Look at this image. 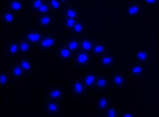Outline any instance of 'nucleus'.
<instances>
[{"label":"nucleus","instance_id":"obj_1","mask_svg":"<svg viewBox=\"0 0 159 117\" xmlns=\"http://www.w3.org/2000/svg\"><path fill=\"white\" fill-rule=\"evenodd\" d=\"M70 92L72 95L75 97H83L85 96L86 93V86L81 80V79H75L73 82L71 83Z\"/></svg>","mask_w":159,"mask_h":117},{"label":"nucleus","instance_id":"obj_2","mask_svg":"<svg viewBox=\"0 0 159 117\" xmlns=\"http://www.w3.org/2000/svg\"><path fill=\"white\" fill-rule=\"evenodd\" d=\"M113 86L121 91H125L128 86V80L126 76L122 73L115 72L113 74L111 79Z\"/></svg>","mask_w":159,"mask_h":117},{"label":"nucleus","instance_id":"obj_3","mask_svg":"<svg viewBox=\"0 0 159 117\" xmlns=\"http://www.w3.org/2000/svg\"><path fill=\"white\" fill-rule=\"evenodd\" d=\"M75 65L80 69H85L90 66L92 63L90 55L85 52H79L75 57Z\"/></svg>","mask_w":159,"mask_h":117},{"label":"nucleus","instance_id":"obj_4","mask_svg":"<svg viewBox=\"0 0 159 117\" xmlns=\"http://www.w3.org/2000/svg\"><path fill=\"white\" fill-rule=\"evenodd\" d=\"M57 38L53 35H47L43 36L39 41L38 47L42 50H48L52 48H55L57 46Z\"/></svg>","mask_w":159,"mask_h":117},{"label":"nucleus","instance_id":"obj_5","mask_svg":"<svg viewBox=\"0 0 159 117\" xmlns=\"http://www.w3.org/2000/svg\"><path fill=\"white\" fill-rule=\"evenodd\" d=\"M135 57H136L137 62L146 65L150 62L152 59V54L149 49L143 48L135 51Z\"/></svg>","mask_w":159,"mask_h":117},{"label":"nucleus","instance_id":"obj_6","mask_svg":"<svg viewBox=\"0 0 159 117\" xmlns=\"http://www.w3.org/2000/svg\"><path fill=\"white\" fill-rule=\"evenodd\" d=\"M56 60L60 63H65L70 60L71 56V52L67 48L65 44H62L57 48L56 52Z\"/></svg>","mask_w":159,"mask_h":117},{"label":"nucleus","instance_id":"obj_7","mask_svg":"<svg viewBox=\"0 0 159 117\" xmlns=\"http://www.w3.org/2000/svg\"><path fill=\"white\" fill-rule=\"evenodd\" d=\"M7 74L11 77V80H19L23 76L24 71L20 67L19 64H17L16 63L11 62L7 66Z\"/></svg>","mask_w":159,"mask_h":117},{"label":"nucleus","instance_id":"obj_8","mask_svg":"<svg viewBox=\"0 0 159 117\" xmlns=\"http://www.w3.org/2000/svg\"><path fill=\"white\" fill-rule=\"evenodd\" d=\"M144 7L140 2H132L127 6L126 14L129 16L138 17L143 14Z\"/></svg>","mask_w":159,"mask_h":117},{"label":"nucleus","instance_id":"obj_9","mask_svg":"<svg viewBox=\"0 0 159 117\" xmlns=\"http://www.w3.org/2000/svg\"><path fill=\"white\" fill-rule=\"evenodd\" d=\"M95 90L99 92H105L110 90V80L105 75L99 76L94 84Z\"/></svg>","mask_w":159,"mask_h":117},{"label":"nucleus","instance_id":"obj_10","mask_svg":"<svg viewBox=\"0 0 159 117\" xmlns=\"http://www.w3.org/2000/svg\"><path fill=\"white\" fill-rule=\"evenodd\" d=\"M130 71L133 77H134L135 78H141L148 74V69L146 65L138 63L131 67Z\"/></svg>","mask_w":159,"mask_h":117},{"label":"nucleus","instance_id":"obj_11","mask_svg":"<svg viewBox=\"0 0 159 117\" xmlns=\"http://www.w3.org/2000/svg\"><path fill=\"white\" fill-rule=\"evenodd\" d=\"M107 50H108V45L104 41H94L91 52L95 56L99 57L105 55Z\"/></svg>","mask_w":159,"mask_h":117},{"label":"nucleus","instance_id":"obj_12","mask_svg":"<svg viewBox=\"0 0 159 117\" xmlns=\"http://www.w3.org/2000/svg\"><path fill=\"white\" fill-rule=\"evenodd\" d=\"M63 11H64V17L69 18V19H74L78 20V19H80L81 16L80 11L75 5H67L63 7Z\"/></svg>","mask_w":159,"mask_h":117},{"label":"nucleus","instance_id":"obj_13","mask_svg":"<svg viewBox=\"0 0 159 117\" xmlns=\"http://www.w3.org/2000/svg\"><path fill=\"white\" fill-rule=\"evenodd\" d=\"M64 97V92L61 88L53 87L49 89L47 92V98L50 101H59L62 100Z\"/></svg>","mask_w":159,"mask_h":117},{"label":"nucleus","instance_id":"obj_14","mask_svg":"<svg viewBox=\"0 0 159 117\" xmlns=\"http://www.w3.org/2000/svg\"><path fill=\"white\" fill-rule=\"evenodd\" d=\"M64 44L71 52H78L80 49V40L77 37H69Z\"/></svg>","mask_w":159,"mask_h":117},{"label":"nucleus","instance_id":"obj_15","mask_svg":"<svg viewBox=\"0 0 159 117\" xmlns=\"http://www.w3.org/2000/svg\"><path fill=\"white\" fill-rule=\"evenodd\" d=\"M44 111L46 114L50 116H56L61 112V106L55 101H50L46 104L44 107Z\"/></svg>","mask_w":159,"mask_h":117},{"label":"nucleus","instance_id":"obj_16","mask_svg":"<svg viewBox=\"0 0 159 117\" xmlns=\"http://www.w3.org/2000/svg\"><path fill=\"white\" fill-rule=\"evenodd\" d=\"M98 77V74L95 72H85L83 75L81 80L83 81L85 86L91 88V87L94 86Z\"/></svg>","mask_w":159,"mask_h":117},{"label":"nucleus","instance_id":"obj_17","mask_svg":"<svg viewBox=\"0 0 159 117\" xmlns=\"http://www.w3.org/2000/svg\"><path fill=\"white\" fill-rule=\"evenodd\" d=\"M116 63V57L114 55L111 54H108V53H105V55H103L102 56H101L100 59V63L101 66L104 68H111V66H113Z\"/></svg>","mask_w":159,"mask_h":117},{"label":"nucleus","instance_id":"obj_18","mask_svg":"<svg viewBox=\"0 0 159 117\" xmlns=\"http://www.w3.org/2000/svg\"><path fill=\"white\" fill-rule=\"evenodd\" d=\"M111 101L107 97L102 96L97 99L96 100V108L99 110L105 112L110 108Z\"/></svg>","mask_w":159,"mask_h":117},{"label":"nucleus","instance_id":"obj_19","mask_svg":"<svg viewBox=\"0 0 159 117\" xmlns=\"http://www.w3.org/2000/svg\"><path fill=\"white\" fill-rule=\"evenodd\" d=\"M43 36H44V35H43L41 32L37 30H30L27 32V33H26L25 34V38L27 41H29V42L30 43H39Z\"/></svg>","mask_w":159,"mask_h":117},{"label":"nucleus","instance_id":"obj_20","mask_svg":"<svg viewBox=\"0 0 159 117\" xmlns=\"http://www.w3.org/2000/svg\"><path fill=\"white\" fill-rule=\"evenodd\" d=\"M5 54L8 56H14L19 52V43L14 41H11L4 46Z\"/></svg>","mask_w":159,"mask_h":117},{"label":"nucleus","instance_id":"obj_21","mask_svg":"<svg viewBox=\"0 0 159 117\" xmlns=\"http://www.w3.org/2000/svg\"><path fill=\"white\" fill-rule=\"evenodd\" d=\"M85 29H86V25L83 21L78 20L71 29V32L77 37L82 36L85 33Z\"/></svg>","mask_w":159,"mask_h":117},{"label":"nucleus","instance_id":"obj_22","mask_svg":"<svg viewBox=\"0 0 159 117\" xmlns=\"http://www.w3.org/2000/svg\"><path fill=\"white\" fill-rule=\"evenodd\" d=\"M80 49L83 52H91L94 41L87 36H83L80 38Z\"/></svg>","mask_w":159,"mask_h":117},{"label":"nucleus","instance_id":"obj_23","mask_svg":"<svg viewBox=\"0 0 159 117\" xmlns=\"http://www.w3.org/2000/svg\"><path fill=\"white\" fill-rule=\"evenodd\" d=\"M14 13L11 11L4 12L2 16V22L5 26L11 25L14 21Z\"/></svg>","mask_w":159,"mask_h":117},{"label":"nucleus","instance_id":"obj_24","mask_svg":"<svg viewBox=\"0 0 159 117\" xmlns=\"http://www.w3.org/2000/svg\"><path fill=\"white\" fill-rule=\"evenodd\" d=\"M53 19L50 15H43L39 17V24L41 27H47L52 25Z\"/></svg>","mask_w":159,"mask_h":117},{"label":"nucleus","instance_id":"obj_25","mask_svg":"<svg viewBox=\"0 0 159 117\" xmlns=\"http://www.w3.org/2000/svg\"><path fill=\"white\" fill-rule=\"evenodd\" d=\"M11 80V77L6 71H2L0 72V88L2 90L5 89L9 85L10 81Z\"/></svg>","mask_w":159,"mask_h":117},{"label":"nucleus","instance_id":"obj_26","mask_svg":"<svg viewBox=\"0 0 159 117\" xmlns=\"http://www.w3.org/2000/svg\"><path fill=\"white\" fill-rule=\"evenodd\" d=\"M23 7V2L20 1H12L7 4V8L9 11H20Z\"/></svg>","mask_w":159,"mask_h":117},{"label":"nucleus","instance_id":"obj_27","mask_svg":"<svg viewBox=\"0 0 159 117\" xmlns=\"http://www.w3.org/2000/svg\"><path fill=\"white\" fill-rule=\"evenodd\" d=\"M20 67H21V69H22L24 72L25 73H30L33 71V66L32 64V63L28 60H25V59H23V60L20 61L19 63Z\"/></svg>","mask_w":159,"mask_h":117},{"label":"nucleus","instance_id":"obj_28","mask_svg":"<svg viewBox=\"0 0 159 117\" xmlns=\"http://www.w3.org/2000/svg\"><path fill=\"white\" fill-rule=\"evenodd\" d=\"M66 3V2L55 1V0H52V1H50L48 2L50 8L54 10V11H59L62 7H64L65 6L67 5Z\"/></svg>","mask_w":159,"mask_h":117},{"label":"nucleus","instance_id":"obj_29","mask_svg":"<svg viewBox=\"0 0 159 117\" xmlns=\"http://www.w3.org/2000/svg\"><path fill=\"white\" fill-rule=\"evenodd\" d=\"M78 21L77 19H69V18H63L62 19V25L63 27L66 29H72L73 27L75 24H76L77 21Z\"/></svg>","mask_w":159,"mask_h":117},{"label":"nucleus","instance_id":"obj_30","mask_svg":"<svg viewBox=\"0 0 159 117\" xmlns=\"http://www.w3.org/2000/svg\"><path fill=\"white\" fill-rule=\"evenodd\" d=\"M50 11H51V8L50 7H49V4L43 2L42 5L40 6L39 8L35 11V13H38V14L40 16H43V15H48Z\"/></svg>","mask_w":159,"mask_h":117},{"label":"nucleus","instance_id":"obj_31","mask_svg":"<svg viewBox=\"0 0 159 117\" xmlns=\"http://www.w3.org/2000/svg\"><path fill=\"white\" fill-rule=\"evenodd\" d=\"M18 43H19V51L22 53L27 52L30 48L29 43L25 40H20Z\"/></svg>","mask_w":159,"mask_h":117},{"label":"nucleus","instance_id":"obj_32","mask_svg":"<svg viewBox=\"0 0 159 117\" xmlns=\"http://www.w3.org/2000/svg\"><path fill=\"white\" fill-rule=\"evenodd\" d=\"M105 116L107 117H116L119 116V110L116 108H112L110 106L108 110L105 112Z\"/></svg>","mask_w":159,"mask_h":117},{"label":"nucleus","instance_id":"obj_33","mask_svg":"<svg viewBox=\"0 0 159 117\" xmlns=\"http://www.w3.org/2000/svg\"><path fill=\"white\" fill-rule=\"evenodd\" d=\"M119 116L122 117H135V116H139V115L137 114L136 112L127 110V111L121 112V114H119Z\"/></svg>","mask_w":159,"mask_h":117},{"label":"nucleus","instance_id":"obj_34","mask_svg":"<svg viewBox=\"0 0 159 117\" xmlns=\"http://www.w3.org/2000/svg\"><path fill=\"white\" fill-rule=\"evenodd\" d=\"M43 3V1H35V2H32V5H31L32 9L34 10V11H35L38 8H39L40 6L42 5Z\"/></svg>","mask_w":159,"mask_h":117},{"label":"nucleus","instance_id":"obj_35","mask_svg":"<svg viewBox=\"0 0 159 117\" xmlns=\"http://www.w3.org/2000/svg\"><path fill=\"white\" fill-rule=\"evenodd\" d=\"M144 3L148 4L149 5H155L158 4V2L157 0H147V1H144Z\"/></svg>","mask_w":159,"mask_h":117}]
</instances>
